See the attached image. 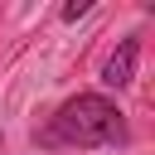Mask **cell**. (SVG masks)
<instances>
[{
    "instance_id": "6da1fadb",
    "label": "cell",
    "mask_w": 155,
    "mask_h": 155,
    "mask_svg": "<svg viewBox=\"0 0 155 155\" xmlns=\"http://www.w3.org/2000/svg\"><path fill=\"white\" fill-rule=\"evenodd\" d=\"M39 140L53 150V145H68V150H97V145H126L131 140V126L121 116V107L102 92H78L68 97L53 121L39 131Z\"/></svg>"
},
{
    "instance_id": "7a4b0ae2",
    "label": "cell",
    "mask_w": 155,
    "mask_h": 155,
    "mask_svg": "<svg viewBox=\"0 0 155 155\" xmlns=\"http://www.w3.org/2000/svg\"><path fill=\"white\" fill-rule=\"evenodd\" d=\"M136 63H140V39H136V34H126V39L116 44V53L102 63V82H107V87H116V92H121V87H131Z\"/></svg>"
},
{
    "instance_id": "3957f363",
    "label": "cell",
    "mask_w": 155,
    "mask_h": 155,
    "mask_svg": "<svg viewBox=\"0 0 155 155\" xmlns=\"http://www.w3.org/2000/svg\"><path fill=\"white\" fill-rule=\"evenodd\" d=\"M87 10H92V5H87V0H68V5H63V19H68V24H73V19H82V15H87Z\"/></svg>"
}]
</instances>
